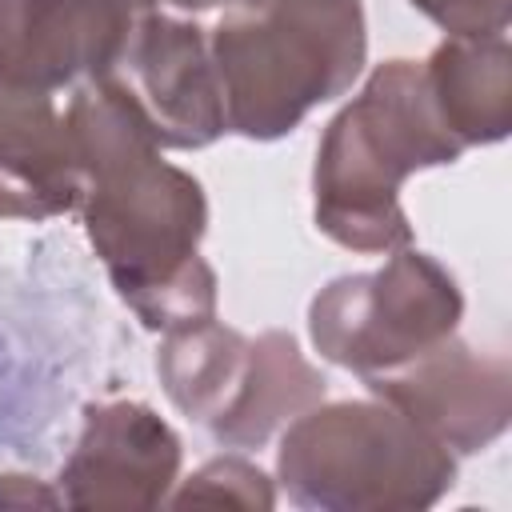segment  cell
<instances>
[{
	"instance_id": "cell-10",
	"label": "cell",
	"mask_w": 512,
	"mask_h": 512,
	"mask_svg": "<svg viewBox=\"0 0 512 512\" xmlns=\"http://www.w3.org/2000/svg\"><path fill=\"white\" fill-rule=\"evenodd\" d=\"M80 200L84 168L56 100L0 88V220H52Z\"/></svg>"
},
{
	"instance_id": "cell-13",
	"label": "cell",
	"mask_w": 512,
	"mask_h": 512,
	"mask_svg": "<svg viewBox=\"0 0 512 512\" xmlns=\"http://www.w3.org/2000/svg\"><path fill=\"white\" fill-rule=\"evenodd\" d=\"M248 344L252 340L244 332L220 324L216 316L164 332V344L156 352V372L168 400L188 420L212 428L244 376Z\"/></svg>"
},
{
	"instance_id": "cell-9",
	"label": "cell",
	"mask_w": 512,
	"mask_h": 512,
	"mask_svg": "<svg viewBox=\"0 0 512 512\" xmlns=\"http://www.w3.org/2000/svg\"><path fill=\"white\" fill-rule=\"evenodd\" d=\"M364 388L404 412L452 456H468L504 436L512 420V364L500 352H472L460 336L440 340L396 372L368 376Z\"/></svg>"
},
{
	"instance_id": "cell-4",
	"label": "cell",
	"mask_w": 512,
	"mask_h": 512,
	"mask_svg": "<svg viewBox=\"0 0 512 512\" xmlns=\"http://www.w3.org/2000/svg\"><path fill=\"white\" fill-rule=\"evenodd\" d=\"M276 480L308 512H420L456 484V456L384 400H320L280 436Z\"/></svg>"
},
{
	"instance_id": "cell-1",
	"label": "cell",
	"mask_w": 512,
	"mask_h": 512,
	"mask_svg": "<svg viewBox=\"0 0 512 512\" xmlns=\"http://www.w3.org/2000/svg\"><path fill=\"white\" fill-rule=\"evenodd\" d=\"M80 168V220L116 296L148 332L216 316V272L200 256L208 200L192 172L168 164L116 76L72 88L64 108Z\"/></svg>"
},
{
	"instance_id": "cell-5",
	"label": "cell",
	"mask_w": 512,
	"mask_h": 512,
	"mask_svg": "<svg viewBox=\"0 0 512 512\" xmlns=\"http://www.w3.org/2000/svg\"><path fill=\"white\" fill-rule=\"evenodd\" d=\"M376 272H352L324 284L308 304L316 352L360 380L396 372L456 336L464 292L428 252L404 244Z\"/></svg>"
},
{
	"instance_id": "cell-17",
	"label": "cell",
	"mask_w": 512,
	"mask_h": 512,
	"mask_svg": "<svg viewBox=\"0 0 512 512\" xmlns=\"http://www.w3.org/2000/svg\"><path fill=\"white\" fill-rule=\"evenodd\" d=\"M232 4H252V0H140V8L184 12V16H200V12H208V8H232Z\"/></svg>"
},
{
	"instance_id": "cell-7",
	"label": "cell",
	"mask_w": 512,
	"mask_h": 512,
	"mask_svg": "<svg viewBox=\"0 0 512 512\" xmlns=\"http://www.w3.org/2000/svg\"><path fill=\"white\" fill-rule=\"evenodd\" d=\"M136 0H0V88L60 92L112 76Z\"/></svg>"
},
{
	"instance_id": "cell-14",
	"label": "cell",
	"mask_w": 512,
	"mask_h": 512,
	"mask_svg": "<svg viewBox=\"0 0 512 512\" xmlns=\"http://www.w3.org/2000/svg\"><path fill=\"white\" fill-rule=\"evenodd\" d=\"M172 504H228V508H276L272 480L244 456H216L196 468L172 496Z\"/></svg>"
},
{
	"instance_id": "cell-8",
	"label": "cell",
	"mask_w": 512,
	"mask_h": 512,
	"mask_svg": "<svg viewBox=\"0 0 512 512\" xmlns=\"http://www.w3.org/2000/svg\"><path fill=\"white\" fill-rule=\"evenodd\" d=\"M180 480V436L140 400L84 408V428L60 468V500L76 512H148Z\"/></svg>"
},
{
	"instance_id": "cell-12",
	"label": "cell",
	"mask_w": 512,
	"mask_h": 512,
	"mask_svg": "<svg viewBox=\"0 0 512 512\" xmlns=\"http://www.w3.org/2000/svg\"><path fill=\"white\" fill-rule=\"evenodd\" d=\"M324 392V372L304 360L300 344L288 332H260L248 344V364L228 408L216 416L208 432L224 448H260L272 440L276 428L292 424L300 412L320 404Z\"/></svg>"
},
{
	"instance_id": "cell-3",
	"label": "cell",
	"mask_w": 512,
	"mask_h": 512,
	"mask_svg": "<svg viewBox=\"0 0 512 512\" xmlns=\"http://www.w3.org/2000/svg\"><path fill=\"white\" fill-rule=\"evenodd\" d=\"M228 132L288 136L316 104L364 72L368 28L360 0H252L232 4L208 32Z\"/></svg>"
},
{
	"instance_id": "cell-2",
	"label": "cell",
	"mask_w": 512,
	"mask_h": 512,
	"mask_svg": "<svg viewBox=\"0 0 512 512\" xmlns=\"http://www.w3.org/2000/svg\"><path fill=\"white\" fill-rule=\"evenodd\" d=\"M464 144L440 120L424 64L388 60L328 120L312 168V220L340 248L388 256L412 244L400 184L456 164Z\"/></svg>"
},
{
	"instance_id": "cell-11",
	"label": "cell",
	"mask_w": 512,
	"mask_h": 512,
	"mask_svg": "<svg viewBox=\"0 0 512 512\" xmlns=\"http://www.w3.org/2000/svg\"><path fill=\"white\" fill-rule=\"evenodd\" d=\"M424 80L464 148L500 144L512 132V44L504 32L448 36L424 60Z\"/></svg>"
},
{
	"instance_id": "cell-16",
	"label": "cell",
	"mask_w": 512,
	"mask_h": 512,
	"mask_svg": "<svg viewBox=\"0 0 512 512\" xmlns=\"http://www.w3.org/2000/svg\"><path fill=\"white\" fill-rule=\"evenodd\" d=\"M60 492L44 488L36 476H0V508H60Z\"/></svg>"
},
{
	"instance_id": "cell-15",
	"label": "cell",
	"mask_w": 512,
	"mask_h": 512,
	"mask_svg": "<svg viewBox=\"0 0 512 512\" xmlns=\"http://www.w3.org/2000/svg\"><path fill=\"white\" fill-rule=\"evenodd\" d=\"M448 36H488L508 32L512 0H408Z\"/></svg>"
},
{
	"instance_id": "cell-6",
	"label": "cell",
	"mask_w": 512,
	"mask_h": 512,
	"mask_svg": "<svg viewBox=\"0 0 512 512\" xmlns=\"http://www.w3.org/2000/svg\"><path fill=\"white\" fill-rule=\"evenodd\" d=\"M160 148H208L228 132L208 32L196 16L140 8L112 68Z\"/></svg>"
}]
</instances>
